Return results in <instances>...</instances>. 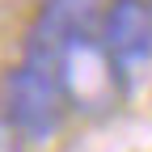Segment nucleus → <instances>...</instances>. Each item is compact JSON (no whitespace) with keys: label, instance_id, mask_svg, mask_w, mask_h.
Returning <instances> with one entry per match:
<instances>
[{"label":"nucleus","instance_id":"f257e3e1","mask_svg":"<svg viewBox=\"0 0 152 152\" xmlns=\"http://www.w3.org/2000/svg\"><path fill=\"white\" fill-rule=\"evenodd\" d=\"M51 72L59 80L64 106L76 110V114H89V118L110 114L127 97V80L114 68V59L106 55L97 34H80V38L59 42L51 55Z\"/></svg>","mask_w":152,"mask_h":152},{"label":"nucleus","instance_id":"423d86ee","mask_svg":"<svg viewBox=\"0 0 152 152\" xmlns=\"http://www.w3.org/2000/svg\"><path fill=\"white\" fill-rule=\"evenodd\" d=\"M148 9H152V0H148Z\"/></svg>","mask_w":152,"mask_h":152},{"label":"nucleus","instance_id":"f03ea898","mask_svg":"<svg viewBox=\"0 0 152 152\" xmlns=\"http://www.w3.org/2000/svg\"><path fill=\"white\" fill-rule=\"evenodd\" d=\"M0 118L21 135V144L55 140V131L68 118V106H64L59 80H55L47 59L26 55L17 68L4 72V80H0Z\"/></svg>","mask_w":152,"mask_h":152},{"label":"nucleus","instance_id":"39448f33","mask_svg":"<svg viewBox=\"0 0 152 152\" xmlns=\"http://www.w3.org/2000/svg\"><path fill=\"white\" fill-rule=\"evenodd\" d=\"M0 152H21V135H17L4 118H0Z\"/></svg>","mask_w":152,"mask_h":152},{"label":"nucleus","instance_id":"7ed1b4c3","mask_svg":"<svg viewBox=\"0 0 152 152\" xmlns=\"http://www.w3.org/2000/svg\"><path fill=\"white\" fill-rule=\"evenodd\" d=\"M97 38L114 68L123 72L127 89L140 80L144 72H152V9L148 0H110L106 17L97 26Z\"/></svg>","mask_w":152,"mask_h":152},{"label":"nucleus","instance_id":"20e7f679","mask_svg":"<svg viewBox=\"0 0 152 152\" xmlns=\"http://www.w3.org/2000/svg\"><path fill=\"white\" fill-rule=\"evenodd\" d=\"M106 4L110 0H42L34 26H30V38H26V55L51 64L59 42L80 38V34H97Z\"/></svg>","mask_w":152,"mask_h":152}]
</instances>
